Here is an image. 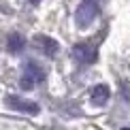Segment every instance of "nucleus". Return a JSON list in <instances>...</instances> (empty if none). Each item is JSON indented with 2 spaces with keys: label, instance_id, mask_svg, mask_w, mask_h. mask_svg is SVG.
Masks as SVG:
<instances>
[{
  "label": "nucleus",
  "instance_id": "1",
  "mask_svg": "<svg viewBox=\"0 0 130 130\" xmlns=\"http://www.w3.org/2000/svg\"><path fill=\"white\" fill-rule=\"evenodd\" d=\"M45 77H47L45 68H43L39 62L30 60V62H26V66H24V75H21V79H19V88L21 90H32L36 83H43Z\"/></svg>",
  "mask_w": 130,
  "mask_h": 130
},
{
  "label": "nucleus",
  "instance_id": "2",
  "mask_svg": "<svg viewBox=\"0 0 130 130\" xmlns=\"http://www.w3.org/2000/svg\"><path fill=\"white\" fill-rule=\"evenodd\" d=\"M98 13H100V0H81L77 13H75V21L79 28H85L88 24L94 21Z\"/></svg>",
  "mask_w": 130,
  "mask_h": 130
},
{
  "label": "nucleus",
  "instance_id": "3",
  "mask_svg": "<svg viewBox=\"0 0 130 130\" xmlns=\"http://www.w3.org/2000/svg\"><path fill=\"white\" fill-rule=\"evenodd\" d=\"M73 56L81 64H94L98 60V49L94 45H90V43H79V45L73 47Z\"/></svg>",
  "mask_w": 130,
  "mask_h": 130
},
{
  "label": "nucleus",
  "instance_id": "4",
  "mask_svg": "<svg viewBox=\"0 0 130 130\" xmlns=\"http://www.w3.org/2000/svg\"><path fill=\"white\" fill-rule=\"evenodd\" d=\"M4 102H7L11 109L21 111V113H30V115H36V113L41 111V107L36 105V102L24 100V98H19V96H7V98H4Z\"/></svg>",
  "mask_w": 130,
  "mask_h": 130
},
{
  "label": "nucleus",
  "instance_id": "5",
  "mask_svg": "<svg viewBox=\"0 0 130 130\" xmlns=\"http://www.w3.org/2000/svg\"><path fill=\"white\" fill-rule=\"evenodd\" d=\"M109 96H111V90L107 88L105 83H100V85H96V88H92V102L94 105H107V100H109Z\"/></svg>",
  "mask_w": 130,
  "mask_h": 130
},
{
  "label": "nucleus",
  "instance_id": "6",
  "mask_svg": "<svg viewBox=\"0 0 130 130\" xmlns=\"http://www.w3.org/2000/svg\"><path fill=\"white\" fill-rule=\"evenodd\" d=\"M24 47H26V39L19 32H11L7 39V49L11 53H19V51H24Z\"/></svg>",
  "mask_w": 130,
  "mask_h": 130
},
{
  "label": "nucleus",
  "instance_id": "7",
  "mask_svg": "<svg viewBox=\"0 0 130 130\" xmlns=\"http://www.w3.org/2000/svg\"><path fill=\"white\" fill-rule=\"evenodd\" d=\"M36 41L41 43L43 51H45L49 58H53V56L58 53V43H56V39H51V36H36Z\"/></svg>",
  "mask_w": 130,
  "mask_h": 130
},
{
  "label": "nucleus",
  "instance_id": "8",
  "mask_svg": "<svg viewBox=\"0 0 130 130\" xmlns=\"http://www.w3.org/2000/svg\"><path fill=\"white\" fill-rule=\"evenodd\" d=\"M32 2H34V4H39V0H32Z\"/></svg>",
  "mask_w": 130,
  "mask_h": 130
},
{
  "label": "nucleus",
  "instance_id": "9",
  "mask_svg": "<svg viewBox=\"0 0 130 130\" xmlns=\"http://www.w3.org/2000/svg\"><path fill=\"white\" fill-rule=\"evenodd\" d=\"M122 130H130V128H122Z\"/></svg>",
  "mask_w": 130,
  "mask_h": 130
}]
</instances>
